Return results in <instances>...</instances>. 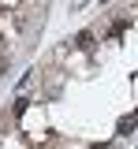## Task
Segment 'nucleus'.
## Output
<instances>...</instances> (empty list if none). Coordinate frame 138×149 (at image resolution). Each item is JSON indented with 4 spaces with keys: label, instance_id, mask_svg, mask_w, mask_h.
I'll return each mask as SVG.
<instances>
[{
    "label": "nucleus",
    "instance_id": "f257e3e1",
    "mask_svg": "<svg viewBox=\"0 0 138 149\" xmlns=\"http://www.w3.org/2000/svg\"><path fill=\"white\" fill-rule=\"evenodd\" d=\"M75 49H82V52H90V49H93V34H90V30H82V34H75Z\"/></svg>",
    "mask_w": 138,
    "mask_h": 149
},
{
    "label": "nucleus",
    "instance_id": "7ed1b4c3",
    "mask_svg": "<svg viewBox=\"0 0 138 149\" xmlns=\"http://www.w3.org/2000/svg\"><path fill=\"white\" fill-rule=\"evenodd\" d=\"M90 149H108V146H105V142H93V146H90Z\"/></svg>",
    "mask_w": 138,
    "mask_h": 149
},
{
    "label": "nucleus",
    "instance_id": "f03ea898",
    "mask_svg": "<svg viewBox=\"0 0 138 149\" xmlns=\"http://www.w3.org/2000/svg\"><path fill=\"white\" fill-rule=\"evenodd\" d=\"M135 127H138V119H135V116H123V119L116 123V130L123 134V138H127V134H135Z\"/></svg>",
    "mask_w": 138,
    "mask_h": 149
}]
</instances>
